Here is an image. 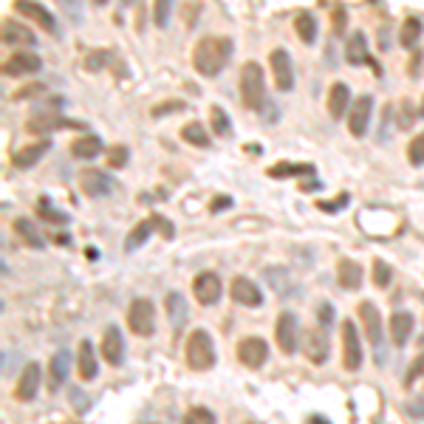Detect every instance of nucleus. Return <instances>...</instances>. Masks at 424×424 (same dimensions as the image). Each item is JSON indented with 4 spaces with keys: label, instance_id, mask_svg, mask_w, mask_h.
I'll return each instance as SVG.
<instances>
[{
    "label": "nucleus",
    "instance_id": "obj_1",
    "mask_svg": "<svg viewBox=\"0 0 424 424\" xmlns=\"http://www.w3.org/2000/svg\"><path fill=\"white\" fill-rule=\"evenodd\" d=\"M232 57V40L218 37V34H206L195 42L193 49V65L201 76H218Z\"/></svg>",
    "mask_w": 424,
    "mask_h": 424
},
{
    "label": "nucleus",
    "instance_id": "obj_2",
    "mask_svg": "<svg viewBox=\"0 0 424 424\" xmlns=\"http://www.w3.org/2000/svg\"><path fill=\"white\" fill-rule=\"evenodd\" d=\"M240 97L243 105L252 111H261L266 105V79H263V68L258 63H243L240 68Z\"/></svg>",
    "mask_w": 424,
    "mask_h": 424
},
{
    "label": "nucleus",
    "instance_id": "obj_3",
    "mask_svg": "<svg viewBox=\"0 0 424 424\" xmlns=\"http://www.w3.org/2000/svg\"><path fill=\"white\" fill-rule=\"evenodd\" d=\"M184 359L193 370H209L215 365V345H212V336L206 331H193L187 345H184Z\"/></svg>",
    "mask_w": 424,
    "mask_h": 424
},
{
    "label": "nucleus",
    "instance_id": "obj_4",
    "mask_svg": "<svg viewBox=\"0 0 424 424\" xmlns=\"http://www.w3.org/2000/svg\"><path fill=\"white\" fill-rule=\"evenodd\" d=\"M359 320H362L365 334H368L370 345H373V351H376V362H379V365H385V331H382L379 309H376L370 300L359 303Z\"/></svg>",
    "mask_w": 424,
    "mask_h": 424
},
{
    "label": "nucleus",
    "instance_id": "obj_5",
    "mask_svg": "<svg viewBox=\"0 0 424 424\" xmlns=\"http://www.w3.org/2000/svg\"><path fill=\"white\" fill-rule=\"evenodd\" d=\"M275 339H277V345L283 354H297L300 351V320H297L294 311H283L277 317V325H275Z\"/></svg>",
    "mask_w": 424,
    "mask_h": 424
},
{
    "label": "nucleus",
    "instance_id": "obj_6",
    "mask_svg": "<svg viewBox=\"0 0 424 424\" xmlns=\"http://www.w3.org/2000/svg\"><path fill=\"white\" fill-rule=\"evenodd\" d=\"M127 325L139 336H153L156 334V306L145 297H136L127 309Z\"/></svg>",
    "mask_w": 424,
    "mask_h": 424
},
{
    "label": "nucleus",
    "instance_id": "obj_7",
    "mask_svg": "<svg viewBox=\"0 0 424 424\" xmlns=\"http://www.w3.org/2000/svg\"><path fill=\"white\" fill-rule=\"evenodd\" d=\"M263 280L272 286V291L280 297V300L300 297V283H297V277L288 269H283V266H266L263 269Z\"/></svg>",
    "mask_w": 424,
    "mask_h": 424
},
{
    "label": "nucleus",
    "instance_id": "obj_8",
    "mask_svg": "<svg viewBox=\"0 0 424 424\" xmlns=\"http://www.w3.org/2000/svg\"><path fill=\"white\" fill-rule=\"evenodd\" d=\"M79 187H82L85 195H91V198H105V195L113 193L116 181L108 173H102V170L88 167V170H82V173H79Z\"/></svg>",
    "mask_w": 424,
    "mask_h": 424
},
{
    "label": "nucleus",
    "instance_id": "obj_9",
    "mask_svg": "<svg viewBox=\"0 0 424 424\" xmlns=\"http://www.w3.org/2000/svg\"><path fill=\"white\" fill-rule=\"evenodd\" d=\"M343 365L345 370H359L362 368V345H359V334L351 320L343 323Z\"/></svg>",
    "mask_w": 424,
    "mask_h": 424
},
{
    "label": "nucleus",
    "instance_id": "obj_10",
    "mask_svg": "<svg viewBox=\"0 0 424 424\" xmlns=\"http://www.w3.org/2000/svg\"><path fill=\"white\" fill-rule=\"evenodd\" d=\"M238 359L246 368H261V365H266V359H269V343H266L263 336H246V339H240Z\"/></svg>",
    "mask_w": 424,
    "mask_h": 424
},
{
    "label": "nucleus",
    "instance_id": "obj_11",
    "mask_svg": "<svg viewBox=\"0 0 424 424\" xmlns=\"http://www.w3.org/2000/svg\"><path fill=\"white\" fill-rule=\"evenodd\" d=\"M370 116H373V97H370V94L357 97V102L351 105V116H348V131H351L357 139H362V136L368 133Z\"/></svg>",
    "mask_w": 424,
    "mask_h": 424
},
{
    "label": "nucleus",
    "instance_id": "obj_12",
    "mask_svg": "<svg viewBox=\"0 0 424 424\" xmlns=\"http://www.w3.org/2000/svg\"><path fill=\"white\" fill-rule=\"evenodd\" d=\"M193 291L201 306H215L221 300V277L215 272H201L193 280Z\"/></svg>",
    "mask_w": 424,
    "mask_h": 424
},
{
    "label": "nucleus",
    "instance_id": "obj_13",
    "mask_svg": "<svg viewBox=\"0 0 424 424\" xmlns=\"http://www.w3.org/2000/svg\"><path fill=\"white\" fill-rule=\"evenodd\" d=\"M272 74H275V85L277 91H291L294 88V65H291V54L286 49H275L272 57Z\"/></svg>",
    "mask_w": 424,
    "mask_h": 424
},
{
    "label": "nucleus",
    "instance_id": "obj_14",
    "mask_svg": "<svg viewBox=\"0 0 424 424\" xmlns=\"http://www.w3.org/2000/svg\"><path fill=\"white\" fill-rule=\"evenodd\" d=\"M232 300L238 306H246V309H258L263 303L261 286L254 280H249V277H235L232 280Z\"/></svg>",
    "mask_w": 424,
    "mask_h": 424
},
{
    "label": "nucleus",
    "instance_id": "obj_15",
    "mask_svg": "<svg viewBox=\"0 0 424 424\" xmlns=\"http://www.w3.org/2000/svg\"><path fill=\"white\" fill-rule=\"evenodd\" d=\"M42 68V60L34 51H15L6 63H3V74L6 76H26V74H37Z\"/></svg>",
    "mask_w": 424,
    "mask_h": 424
},
{
    "label": "nucleus",
    "instance_id": "obj_16",
    "mask_svg": "<svg viewBox=\"0 0 424 424\" xmlns=\"http://www.w3.org/2000/svg\"><path fill=\"white\" fill-rule=\"evenodd\" d=\"M15 9H17L20 15L31 17L37 26H42L49 34H57V20H54V15H51L46 6H42V3H28V0H17Z\"/></svg>",
    "mask_w": 424,
    "mask_h": 424
},
{
    "label": "nucleus",
    "instance_id": "obj_17",
    "mask_svg": "<svg viewBox=\"0 0 424 424\" xmlns=\"http://www.w3.org/2000/svg\"><path fill=\"white\" fill-rule=\"evenodd\" d=\"M124 357V339H122V331L116 325H108L105 334H102V359L108 365H119Z\"/></svg>",
    "mask_w": 424,
    "mask_h": 424
},
{
    "label": "nucleus",
    "instance_id": "obj_18",
    "mask_svg": "<svg viewBox=\"0 0 424 424\" xmlns=\"http://www.w3.org/2000/svg\"><path fill=\"white\" fill-rule=\"evenodd\" d=\"M306 357L314 362V365H323L325 359H328V354H331V343H328V334L323 331V328H314V331H309L306 334Z\"/></svg>",
    "mask_w": 424,
    "mask_h": 424
},
{
    "label": "nucleus",
    "instance_id": "obj_19",
    "mask_svg": "<svg viewBox=\"0 0 424 424\" xmlns=\"http://www.w3.org/2000/svg\"><path fill=\"white\" fill-rule=\"evenodd\" d=\"M3 42L12 46V49H31V46H37V37H34V31L28 26L6 20L3 23Z\"/></svg>",
    "mask_w": 424,
    "mask_h": 424
},
{
    "label": "nucleus",
    "instance_id": "obj_20",
    "mask_svg": "<svg viewBox=\"0 0 424 424\" xmlns=\"http://www.w3.org/2000/svg\"><path fill=\"white\" fill-rule=\"evenodd\" d=\"M345 60H348L351 65H362V63H368V65H373L376 74H382V71H379V63L368 54V40H365L362 31H354V34H351V42H348V49H345Z\"/></svg>",
    "mask_w": 424,
    "mask_h": 424
},
{
    "label": "nucleus",
    "instance_id": "obj_21",
    "mask_svg": "<svg viewBox=\"0 0 424 424\" xmlns=\"http://www.w3.org/2000/svg\"><path fill=\"white\" fill-rule=\"evenodd\" d=\"M164 309H167L170 328L179 334V331L184 328V323H187V300L181 297V291H170V294L164 297Z\"/></svg>",
    "mask_w": 424,
    "mask_h": 424
},
{
    "label": "nucleus",
    "instance_id": "obj_22",
    "mask_svg": "<svg viewBox=\"0 0 424 424\" xmlns=\"http://www.w3.org/2000/svg\"><path fill=\"white\" fill-rule=\"evenodd\" d=\"M37 388H40V365H37V362H28V365L23 368L20 379H17V391H15V396H17L20 402H31V399L37 396Z\"/></svg>",
    "mask_w": 424,
    "mask_h": 424
},
{
    "label": "nucleus",
    "instance_id": "obj_23",
    "mask_svg": "<svg viewBox=\"0 0 424 424\" xmlns=\"http://www.w3.org/2000/svg\"><path fill=\"white\" fill-rule=\"evenodd\" d=\"M49 150H51V142H49V139L34 142V145H26V147H20V150L12 156V164H15L17 170H28V167H34L42 156H46Z\"/></svg>",
    "mask_w": 424,
    "mask_h": 424
},
{
    "label": "nucleus",
    "instance_id": "obj_24",
    "mask_svg": "<svg viewBox=\"0 0 424 424\" xmlns=\"http://www.w3.org/2000/svg\"><path fill=\"white\" fill-rule=\"evenodd\" d=\"M76 368H79V376H82L85 382L97 379V370H99V365H97V354H94V343H91V339H79V351H76Z\"/></svg>",
    "mask_w": 424,
    "mask_h": 424
},
{
    "label": "nucleus",
    "instance_id": "obj_25",
    "mask_svg": "<svg viewBox=\"0 0 424 424\" xmlns=\"http://www.w3.org/2000/svg\"><path fill=\"white\" fill-rule=\"evenodd\" d=\"M164 224V218L161 215H153V218H145V221H139L133 229H131V235L124 238V252H133V249H139L153 232H156V227H161Z\"/></svg>",
    "mask_w": 424,
    "mask_h": 424
},
{
    "label": "nucleus",
    "instance_id": "obj_26",
    "mask_svg": "<svg viewBox=\"0 0 424 424\" xmlns=\"http://www.w3.org/2000/svg\"><path fill=\"white\" fill-rule=\"evenodd\" d=\"M336 280L345 291H357L362 286V280H365L362 277V266L357 261H351V258H343L336 263Z\"/></svg>",
    "mask_w": 424,
    "mask_h": 424
},
{
    "label": "nucleus",
    "instance_id": "obj_27",
    "mask_svg": "<svg viewBox=\"0 0 424 424\" xmlns=\"http://www.w3.org/2000/svg\"><path fill=\"white\" fill-rule=\"evenodd\" d=\"M413 328H416V317L410 311H393V317H391V336H393L396 348H405L407 345Z\"/></svg>",
    "mask_w": 424,
    "mask_h": 424
},
{
    "label": "nucleus",
    "instance_id": "obj_28",
    "mask_svg": "<svg viewBox=\"0 0 424 424\" xmlns=\"http://www.w3.org/2000/svg\"><path fill=\"white\" fill-rule=\"evenodd\" d=\"M348 102H351V91L345 82H334L331 91H328V113L331 119H343L345 111H348Z\"/></svg>",
    "mask_w": 424,
    "mask_h": 424
},
{
    "label": "nucleus",
    "instance_id": "obj_29",
    "mask_svg": "<svg viewBox=\"0 0 424 424\" xmlns=\"http://www.w3.org/2000/svg\"><path fill=\"white\" fill-rule=\"evenodd\" d=\"M68 124H71V122L63 119L60 113H40V116L28 119V131L37 133V136H49V133L60 131V127H68Z\"/></svg>",
    "mask_w": 424,
    "mask_h": 424
},
{
    "label": "nucleus",
    "instance_id": "obj_30",
    "mask_svg": "<svg viewBox=\"0 0 424 424\" xmlns=\"http://www.w3.org/2000/svg\"><path fill=\"white\" fill-rule=\"evenodd\" d=\"M102 139L99 136H94V133H88V136H79V139H74L71 142V153L76 156V158H82V161H88V158H97L99 153H102Z\"/></svg>",
    "mask_w": 424,
    "mask_h": 424
},
{
    "label": "nucleus",
    "instance_id": "obj_31",
    "mask_svg": "<svg viewBox=\"0 0 424 424\" xmlns=\"http://www.w3.org/2000/svg\"><path fill=\"white\" fill-rule=\"evenodd\" d=\"M68 370H71V354L65 348H60L54 357H51V388H63L65 379H68Z\"/></svg>",
    "mask_w": 424,
    "mask_h": 424
},
{
    "label": "nucleus",
    "instance_id": "obj_32",
    "mask_svg": "<svg viewBox=\"0 0 424 424\" xmlns=\"http://www.w3.org/2000/svg\"><path fill=\"white\" fill-rule=\"evenodd\" d=\"M421 31H424V23H421L418 17H407V20L402 23V28H399V42H402L405 49H416Z\"/></svg>",
    "mask_w": 424,
    "mask_h": 424
},
{
    "label": "nucleus",
    "instance_id": "obj_33",
    "mask_svg": "<svg viewBox=\"0 0 424 424\" xmlns=\"http://www.w3.org/2000/svg\"><path fill=\"white\" fill-rule=\"evenodd\" d=\"M294 28H297V37L303 42H314L317 40V17L311 12H300L294 20Z\"/></svg>",
    "mask_w": 424,
    "mask_h": 424
},
{
    "label": "nucleus",
    "instance_id": "obj_34",
    "mask_svg": "<svg viewBox=\"0 0 424 424\" xmlns=\"http://www.w3.org/2000/svg\"><path fill=\"white\" fill-rule=\"evenodd\" d=\"M181 139L187 145H193V147H209V136H206V131H204L201 122H187L181 127Z\"/></svg>",
    "mask_w": 424,
    "mask_h": 424
},
{
    "label": "nucleus",
    "instance_id": "obj_35",
    "mask_svg": "<svg viewBox=\"0 0 424 424\" xmlns=\"http://www.w3.org/2000/svg\"><path fill=\"white\" fill-rule=\"evenodd\" d=\"M15 229H17V235H20L28 246H34L37 252H40V249H46V240H42V235L34 229V224H31L28 218H17V221H15Z\"/></svg>",
    "mask_w": 424,
    "mask_h": 424
},
{
    "label": "nucleus",
    "instance_id": "obj_36",
    "mask_svg": "<svg viewBox=\"0 0 424 424\" xmlns=\"http://www.w3.org/2000/svg\"><path fill=\"white\" fill-rule=\"evenodd\" d=\"M314 173V167L311 164H275L269 167V176L272 179H288V176H311Z\"/></svg>",
    "mask_w": 424,
    "mask_h": 424
},
{
    "label": "nucleus",
    "instance_id": "obj_37",
    "mask_svg": "<svg viewBox=\"0 0 424 424\" xmlns=\"http://www.w3.org/2000/svg\"><path fill=\"white\" fill-rule=\"evenodd\" d=\"M209 122H212V131H215V136H229L232 133V122H229V116H227V111L221 105L209 108Z\"/></svg>",
    "mask_w": 424,
    "mask_h": 424
},
{
    "label": "nucleus",
    "instance_id": "obj_38",
    "mask_svg": "<svg viewBox=\"0 0 424 424\" xmlns=\"http://www.w3.org/2000/svg\"><path fill=\"white\" fill-rule=\"evenodd\" d=\"M37 212H40V215L46 218V221H51V224H68V215H65V212H60V209H54L49 198H40Z\"/></svg>",
    "mask_w": 424,
    "mask_h": 424
},
{
    "label": "nucleus",
    "instance_id": "obj_39",
    "mask_svg": "<svg viewBox=\"0 0 424 424\" xmlns=\"http://www.w3.org/2000/svg\"><path fill=\"white\" fill-rule=\"evenodd\" d=\"M391 280H393V269L385 263V261H373V283L379 286V288H388L391 286Z\"/></svg>",
    "mask_w": 424,
    "mask_h": 424
},
{
    "label": "nucleus",
    "instance_id": "obj_40",
    "mask_svg": "<svg viewBox=\"0 0 424 424\" xmlns=\"http://www.w3.org/2000/svg\"><path fill=\"white\" fill-rule=\"evenodd\" d=\"M407 158H410L413 167H421V164H424V131H421L416 139H410V145H407Z\"/></svg>",
    "mask_w": 424,
    "mask_h": 424
},
{
    "label": "nucleus",
    "instance_id": "obj_41",
    "mask_svg": "<svg viewBox=\"0 0 424 424\" xmlns=\"http://www.w3.org/2000/svg\"><path fill=\"white\" fill-rule=\"evenodd\" d=\"M184 424H215V416L206 407H193V410H187Z\"/></svg>",
    "mask_w": 424,
    "mask_h": 424
},
{
    "label": "nucleus",
    "instance_id": "obj_42",
    "mask_svg": "<svg viewBox=\"0 0 424 424\" xmlns=\"http://www.w3.org/2000/svg\"><path fill=\"white\" fill-rule=\"evenodd\" d=\"M413 116H416V108H413V102H410V99L399 102V127H402V131H407V127L413 124Z\"/></svg>",
    "mask_w": 424,
    "mask_h": 424
},
{
    "label": "nucleus",
    "instance_id": "obj_43",
    "mask_svg": "<svg viewBox=\"0 0 424 424\" xmlns=\"http://www.w3.org/2000/svg\"><path fill=\"white\" fill-rule=\"evenodd\" d=\"M348 201H351V195H348V193H339V198H334V201H320L317 206H320L323 212H328V215H334V212H339V209H343Z\"/></svg>",
    "mask_w": 424,
    "mask_h": 424
},
{
    "label": "nucleus",
    "instance_id": "obj_44",
    "mask_svg": "<svg viewBox=\"0 0 424 424\" xmlns=\"http://www.w3.org/2000/svg\"><path fill=\"white\" fill-rule=\"evenodd\" d=\"M127 156H131V153H127V147L124 145H116V147L108 150V164L111 167H124L127 164Z\"/></svg>",
    "mask_w": 424,
    "mask_h": 424
},
{
    "label": "nucleus",
    "instance_id": "obj_45",
    "mask_svg": "<svg viewBox=\"0 0 424 424\" xmlns=\"http://www.w3.org/2000/svg\"><path fill=\"white\" fill-rule=\"evenodd\" d=\"M317 323H320L323 331L334 325V306H331V303H320V306H317Z\"/></svg>",
    "mask_w": 424,
    "mask_h": 424
},
{
    "label": "nucleus",
    "instance_id": "obj_46",
    "mask_svg": "<svg viewBox=\"0 0 424 424\" xmlns=\"http://www.w3.org/2000/svg\"><path fill=\"white\" fill-rule=\"evenodd\" d=\"M170 12H173V6H170V0H158V3H156V26L158 28H164L167 23H170Z\"/></svg>",
    "mask_w": 424,
    "mask_h": 424
},
{
    "label": "nucleus",
    "instance_id": "obj_47",
    "mask_svg": "<svg viewBox=\"0 0 424 424\" xmlns=\"http://www.w3.org/2000/svg\"><path fill=\"white\" fill-rule=\"evenodd\" d=\"M108 57H111V51H94L88 60H85V68H88V71H99L108 63Z\"/></svg>",
    "mask_w": 424,
    "mask_h": 424
},
{
    "label": "nucleus",
    "instance_id": "obj_48",
    "mask_svg": "<svg viewBox=\"0 0 424 424\" xmlns=\"http://www.w3.org/2000/svg\"><path fill=\"white\" fill-rule=\"evenodd\" d=\"M173 111H184V102H161V105H156L153 108V119H161L164 113H173Z\"/></svg>",
    "mask_w": 424,
    "mask_h": 424
},
{
    "label": "nucleus",
    "instance_id": "obj_49",
    "mask_svg": "<svg viewBox=\"0 0 424 424\" xmlns=\"http://www.w3.org/2000/svg\"><path fill=\"white\" fill-rule=\"evenodd\" d=\"M405 410H407L410 418H424V399H413V402H407Z\"/></svg>",
    "mask_w": 424,
    "mask_h": 424
},
{
    "label": "nucleus",
    "instance_id": "obj_50",
    "mask_svg": "<svg viewBox=\"0 0 424 424\" xmlns=\"http://www.w3.org/2000/svg\"><path fill=\"white\" fill-rule=\"evenodd\" d=\"M227 206H232V198H229V195H218V198H212V212H224Z\"/></svg>",
    "mask_w": 424,
    "mask_h": 424
},
{
    "label": "nucleus",
    "instance_id": "obj_51",
    "mask_svg": "<svg viewBox=\"0 0 424 424\" xmlns=\"http://www.w3.org/2000/svg\"><path fill=\"white\" fill-rule=\"evenodd\" d=\"M71 402H74V405H76L79 410H85V407L91 405V402H88V396H85L82 391H71Z\"/></svg>",
    "mask_w": 424,
    "mask_h": 424
},
{
    "label": "nucleus",
    "instance_id": "obj_52",
    "mask_svg": "<svg viewBox=\"0 0 424 424\" xmlns=\"http://www.w3.org/2000/svg\"><path fill=\"white\" fill-rule=\"evenodd\" d=\"M418 373H424V357H418L416 362H413V368H410V376H407V385L418 376Z\"/></svg>",
    "mask_w": 424,
    "mask_h": 424
},
{
    "label": "nucleus",
    "instance_id": "obj_53",
    "mask_svg": "<svg viewBox=\"0 0 424 424\" xmlns=\"http://www.w3.org/2000/svg\"><path fill=\"white\" fill-rule=\"evenodd\" d=\"M418 68H421V51H413V60H410V76L413 79L418 76Z\"/></svg>",
    "mask_w": 424,
    "mask_h": 424
},
{
    "label": "nucleus",
    "instance_id": "obj_54",
    "mask_svg": "<svg viewBox=\"0 0 424 424\" xmlns=\"http://www.w3.org/2000/svg\"><path fill=\"white\" fill-rule=\"evenodd\" d=\"M334 31H343L345 28V15H343V9H336V15H334Z\"/></svg>",
    "mask_w": 424,
    "mask_h": 424
},
{
    "label": "nucleus",
    "instance_id": "obj_55",
    "mask_svg": "<svg viewBox=\"0 0 424 424\" xmlns=\"http://www.w3.org/2000/svg\"><path fill=\"white\" fill-rule=\"evenodd\" d=\"M391 113H393V105L385 108V124L391 122ZM379 142H388V131H382V139H379Z\"/></svg>",
    "mask_w": 424,
    "mask_h": 424
},
{
    "label": "nucleus",
    "instance_id": "obj_56",
    "mask_svg": "<svg viewBox=\"0 0 424 424\" xmlns=\"http://www.w3.org/2000/svg\"><path fill=\"white\" fill-rule=\"evenodd\" d=\"M320 187H323V184H320V181H317V179H311V181H309V184H306V181H303V184H300V190H303V193H311V190H320Z\"/></svg>",
    "mask_w": 424,
    "mask_h": 424
},
{
    "label": "nucleus",
    "instance_id": "obj_57",
    "mask_svg": "<svg viewBox=\"0 0 424 424\" xmlns=\"http://www.w3.org/2000/svg\"><path fill=\"white\" fill-rule=\"evenodd\" d=\"M309 424H328V421H323L320 416H314V418H309Z\"/></svg>",
    "mask_w": 424,
    "mask_h": 424
},
{
    "label": "nucleus",
    "instance_id": "obj_58",
    "mask_svg": "<svg viewBox=\"0 0 424 424\" xmlns=\"http://www.w3.org/2000/svg\"><path fill=\"white\" fill-rule=\"evenodd\" d=\"M418 116L424 119V99H421V108H418Z\"/></svg>",
    "mask_w": 424,
    "mask_h": 424
},
{
    "label": "nucleus",
    "instance_id": "obj_59",
    "mask_svg": "<svg viewBox=\"0 0 424 424\" xmlns=\"http://www.w3.org/2000/svg\"><path fill=\"white\" fill-rule=\"evenodd\" d=\"M249 424H254V421H249Z\"/></svg>",
    "mask_w": 424,
    "mask_h": 424
}]
</instances>
